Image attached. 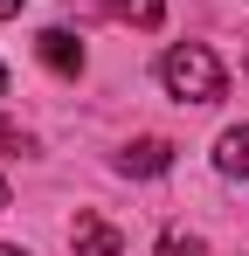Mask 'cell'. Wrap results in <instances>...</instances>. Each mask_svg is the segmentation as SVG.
I'll return each mask as SVG.
<instances>
[{"label": "cell", "mask_w": 249, "mask_h": 256, "mask_svg": "<svg viewBox=\"0 0 249 256\" xmlns=\"http://www.w3.org/2000/svg\"><path fill=\"white\" fill-rule=\"evenodd\" d=\"M160 84L180 97V104H214L222 90H228V76H222V62H214V48L208 42H180L160 56Z\"/></svg>", "instance_id": "obj_1"}, {"label": "cell", "mask_w": 249, "mask_h": 256, "mask_svg": "<svg viewBox=\"0 0 249 256\" xmlns=\"http://www.w3.org/2000/svg\"><path fill=\"white\" fill-rule=\"evenodd\" d=\"M35 48H42V62H48L56 76H83V42L70 35V28H42Z\"/></svg>", "instance_id": "obj_2"}, {"label": "cell", "mask_w": 249, "mask_h": 256, "mask_svg": "<svg viewBox=\"0 0 249 256\" xmlns=\"http://www.w3.org/2000/svg\"><path fill=\"white\" fill-rule=\"evenodd\" d=\"M70 242H76V256H124V236L104 222V214H76Z\"/></svg>", "instance_id": "obj_3"}, {"label": "cell", "mask_w": 249, "mask_h": 256, "mask_svg": "<svg viewBox=\"0 0 249 256\" xmlns=\"http://www.w3.org/2000/svg\"><path fill=\"white\" fill-rule=\"evenodd\" d=\"M118 166L124 173H166L173 166V146H166V138H132V146L118 152Z\"/></svg>", "instance_id": "obj_4"}, {"label": "cell", "mask_w": 249, "mask_h": 256, "mask_svg": "<svg viewBox=\"0 0 249 256\" xmlns=\"http://www.w3.org/2000/svg\"><path fill=\"white\" fill-rule=\"evenodd\" d=\"M214 166L228 173V180H249V125L222 132V146H214Z\"/></svg>", "instance_id": "obj_5"}, {"label": "cell", "mask_w": 249, "mask_h": 256, "mask_svg": "<svg viewBox=\"0 0 249 256\" xmlns=\"http://www.w3.org/2000/svg\"><path fill=\"white\" fill-rule=\"evenodd\" d=\"M118 21H138V28H160L166 21V0H104Z\"/></svg>", "instance_id": "obj_6"}, {"label": "cell", "mask_w": 249, "mask_h": 256, "mask_svg": "<svg viewBox=\"0 0 249 256\" xmlns=\"http://www.w3.org/2000/svg\"><path fill=\"white\" fill-rule=\"evenodd\" d=\"M160 256H201V236H194V228H166V236H160Z\"/></svg>", "instance_id": "obj_7"}, {"label": "cell", "mask_w": 249, "mask_h": 256, "mask_svg": "<svg viewBox=\"0 0 249 256\" xmlns=\"http://www.w3.org/2000/svg\"><path fill=\"white\" fill-rule=\"evenodd\" d=\"M21 7H28V0H0V21H14V14H21Z\"/></svg>", "instance_id": "obj_8"}, {"label": "cell", "mask_w": 249, "mask_h": 256, "mask_svg": "<svg viewBox=\"0 0 249 256\" xmlns=\"http://www.w3.org/2000/svg\"><path fill=\"white\" fill-rule=\"evenodd\" d=\"M0 256H28V250H14V242H0Z\"/></svg>", "instance_id": "obj_9"}, {"label": "cell", "mask_w": 249, "mask_h": 256, "mask_svg": "<svg viewBox=\"0 0 249 256\" xmlns=\"http://www.w3.org/2000/svg\"><path fill=\"white\" fill-rule=\"evenodd\" d=\"M0 208H7V180H0Z\"/></svg>", "instance_id": "obj_10"}, {"label": "cell", "mask_w": 249, "mask_h": 256, "mask_svg": "<svg viewBox=\"0 0 249 256\" xmlns=\"http://www.w3.org/2000/svg\"><path fill=\"white\" fill-rule=\"evenodd\" d=\"M0 90H7V70H0Z\"/></svg>", "instance_id": "obj_11"}]
</instances>
